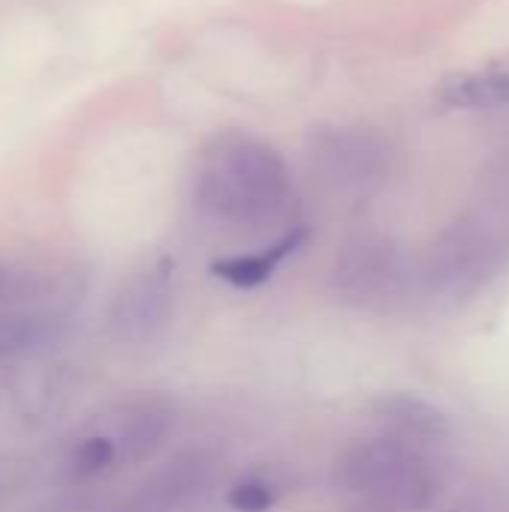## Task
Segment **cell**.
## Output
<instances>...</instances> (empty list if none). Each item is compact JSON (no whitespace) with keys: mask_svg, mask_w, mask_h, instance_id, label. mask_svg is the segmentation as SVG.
Returning <instances> with one entry per match:
<instances>
[{"mask_svg":"<svg viewBox=\"0 0 509 512\" xmlns=\"http://www.w3.org/2000/svg\"><path fill=\"white\" fill-rule=\"evenodd\" d=\"M450 512H477V510H450Z\"/></svg>","mask_w":509,"mask_h":512,"instance_id":"cell-15","label":"cell"},{"mask_svg":"<svg viewBox=\"0 0 509 512\" xmlns=\"http://www.w3.org/2000/svg\"><path fill=\"white\" fill-rule=\"evenodd\" d=\"M444 99L459 108H492L509 105V75L489 72V75H459L444 84Z\"/></svg>","mask_w":509,"mask_h":512,"instance_id":"cell-12","label":"cell"},{"mask_svg":"<svg viewBox=\"0 0 509 512\" xmlns=\"http://www.w3.org/2000/svg\"><path fill=\"white\" fill-rule=\"evenodd\" d=\"M501 264V243L495 234L474 222H459L441 234L432 246L423 279L432 294L441 297H465L474 294Z\"/></svg>","mask_w":509,"mask_h":512,"instance_id":"cell-4","label":"cell"},{"mask_svg":"<svg viewBox=\"0 0 509 512\" xmlns=\"http://www.w3.org/2000/svg\"><path fill=\"white\" fill-rule=\"evenodd\" d=\"M198 207L240 228L273 225L285 216L294 186L285 159L264 141L249 135L216 138L195 174Z\"/></svg>","mask_w":509,"mask_h":512,"instance_id":"cell-1","label":"cell"},{"mask_svg":"<svg viewBox=\"0 0 509 512\" xmlns=\"http://www.w3.org/2000/svg\"><path fill=\"white\" fill-rule=\"evenodd\" d=\"M204 483V465L195 456L174 459L168 468L156 471L132 498V512H171L186 504Z\"/></svg>","mask_w":509,"mask_h":512,"instance_id":"cell-7","label":"cell"},{"mask_svg":"<svg viewBox=\"0 0 509 512\" xmlns=\"http://www.w3.org/2000/svg\"><path fill=\"white\" fill-rule=\"evenodd\" d=\"M273 501H276L273 489L258 480H243L228 492V507L237 512H267Z\"/></svg>","mask_w":509,"mask_h":512,"instance_id":"cell-14","label":"cell"},{"mask_svg":"<svg viewBox=\"0 0 509 512\" xmlns=\"http://www.w3.org/2000/svg\"><path fill=\"white\" fill-rule=\"evenodd\" d=\"M168 423H171V414H168L165 405H159V402H141V405H135L123 417L120 432L114 438L117 447H120V456H126V459H144V456H150L162 444V438L168 432Z\"/></svg>","mask_w":509,"mask_h":512,"instance_id":"cell-10","label":"cell"},{"mask_svg":"<svg viewBox=\"0 0 509 512\" xmlns=\"http://www.w3.org/2000/svg\"><path fill=\"white\" fill-rule=\"evenodd\" d=\"M333 291L351 306H381L399 294L405 282V258L384 234H357L336 252Z\"/></svg>","mask_w":509,"mask_h":512,"instance_id":"cell-3","label":"cell"},{"mask_svg":"<svg viewBox=\"0 0 509 512\" xmlns=\"http://www.w3.org/2000/svg\"><path fill=\"white\" fill-rule=\"evenodd\" d=\"M306 240V228H291L288 234H282L270 249L252 252V255H231V258H219L210 270L213 276L225 279L234 288H258L267 279H273V273L279 270V264L294 255Z\"/></svg>","mask_w":509,"mask_h":512,"instance_id":"cell-8","label":"cell"},{"mask_svg":"<svg viewBox=\"0 0 509 512\" xmlns=\"http://www.w3.org/2000/svg\"><path fill=\"white\" fill-rule=\"evenodd\" d=\"M318 159L321 168L339 183H366L381 165L375 147L363 135H345V132L324 138V144H318Z\"/></svg>","mask_w":509,"mask_h":512,"instance_id":"cell-9","label":"cell"},{"mask_svg":"<svg viewBox=\"0 0 509 512\" xmlns=\"http://www.w3.org/2000/svg\"><path fill=\"white\" fill-rule=\"evenodd\" d=\"M171 309V282L168 270H150L132 279L111 306V330L126 342L150 339L168 318Z\"/></svg>","mask_w":509,"mask_h":512,"instance_id":"cell-5","label":"cell"},{"mask_svg":"<svg viewBox=\"0 0 509 512\" xmlns=\"http://www.w3.org/2000/svg\"><path fill=\"white\" fill-rule=\"evenodd\" d=\"M372 414L387 429V435L420 447H432L450 438L447 414L414 393H384L372 402Z\"/></svg>","mask_w":509,"mask_h":512,"instance_id":"cell-6","label":"cell"},{"mask_svg":"<svg viewBox=\"0 0 509 512\" xmlns=\"http://www.w3.org/2000/svg\"><path fill=\"white\" fill-rule=\"evenodd\" d=\"M345 495L378 512H423L444 492V471L429 447L381 435L360 441L336 462Z\"/></svg>","mask_w":509,"mask_h":512,"instance_id":"cell-2","label":"cell"},{"mask_svg":"<svg viewBox=\"0 0 509 512\" xmlns=\"http://www.w3.org/2000/svg\"><path fill=\"white\" fill-rule=\"evenodd\" d=\"M54 333V321L39 312H0V360L36 351Z\"/></svg>","mask_w":509,"mask_h":512,"instance_id":"cell-11","label":"cell"},{"mask_svg":"<svg viewBox=\"0 0 509 512\" xmlns=\"http://www.w3.org/2000/svg\"><path fill=\"white\" fill-rule=\"evenodd\" d=\"M120 459V447L114 438L108 435H90L84 441L75 444L72 456H69V471L75 480H90L99 477L105 471H111V465Z\"/></svg>","mask_w":509,"mask_h":512,"instance_id":"cell-13","label":"cell"}]
</instances>
